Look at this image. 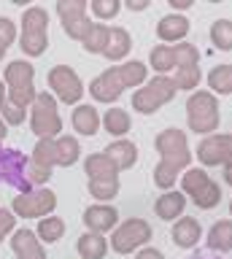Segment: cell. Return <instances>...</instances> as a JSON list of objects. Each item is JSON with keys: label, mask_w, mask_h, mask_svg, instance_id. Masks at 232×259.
<instances>
[{"label": "cell", "mask_w": 232, "mask_h": 259, "mask_svg": "<svg viewBox=\"0 0 232 259\" xmlns=\"http://www.w3.org/2000/svg\"><path fill=\"white\" fill-rule=\"evenodd\" d=\"M154 146L159 154V165L154 167V184L162 192H167L175 186L178 173L187 170L192 162L189 141H187V133H181L178 127H167L154 138Z\"/></svg>", "instance_id": "1"}, {"label": "cell", "mask_w": 232, "mask_h": 259, "mask_svg": "<svg viewBox=\"0 0 232 259\" xmlns=\"http://www.w3.org/2000/svg\"><path fill=\"white\" fill-rule=\"evenodd\" d=\"M146 81H149V68L141 60L122 62V65H114V68L103 70L89 84V95L98 103H116L124 95V89L143 87Z\"/></svg>", "instance_id": "2"}, {"label": "cell", "mask_w": 232, "mask_h": 259, "mask_svg": "<svg viewBox=\"0 0 232 259\" xmlns=\"http://www.w3.org/2000/svg\"><path fill=\"white\" fill-rule=\"evenodd\" d=\"M3 84H6V100L17 108L27 111L35 100V68L27 60H14L9 62V68L3 73Z\"/></svg>", "instance_id": "3"}, {"label": "cell", "mask_w": 232, "mask_h": 259, "mask_svg": "<svg viewBox=\"0 0 232 259\" xmlns=\"http://www.w3.org/2000/svg\"><path fill=\"white\" fill-rule=\"evenodd\" d=\"M19 49L27 57H41L49 49V11L41 6H30L22 14V32Z\"/></svg>", "instance_id": "4"}, {"label": "cell", "mask_w": 232, "mask_h": 259, "mask_svg": "<svg viewBox=\"0 0 232 259\" xmlns=\"http://www.w3.org/2000/svg\"><path fill=\"white\" fill-rule=\"evenodd\" d=\"M187 121L192 133L200 135H213L219 130L221 113H219V100L208 89H195L187 100Z\"/></svg>", "instance_id": "5"}, {"label": "cell", "mask_w": 232, "mask_h": 259, "mask_svg": "<svg viewBox=\"0 0 232 259\" xmlns=\"http://www.w3.org/2000/svg\"><path fill=\"white\" fill-rule=\"evenodd\" d=\"M181 192L187 194L197 208H203V210L216 208V205H219V200H221V186L216 184L203 167H187V170H183Z\"/></svg>", "instance_id": "6"}, {"label": "cell", "mask_w": 232, "mask_h": 259, "mask_svg": "<svg viewBox=\"0 0 232 259\" xmlns=\"http://www.w3.org/2000/svg\"><path fill=\"white\" fill-rule=\"evenodd\" d=\"M175 81L170 76H154L151 81H146L141 89H135L132 95V108L138 113H157L162 105H167L170 100H175Z\"/></svg>", "instance_id": "7"}, {"label": "cell", "mask_w": 232, "mask_h": 259, "mask_svg": "<svg viewBox=\"0 0 232 259\" xmlns=\"http://www.w3.org/2000/svg\"><path fill=\"white\" fill-rule=\"evenodd\" d=\"M27 113H30V130L38 138H57L62 133V116L52 92H38Z\"/></svg>", "instance_id": "8"}, {"label": "cell", "mask_w": 232, "mask_h": 259, "mask_svg": "<svg viewBox=\"0 0 232 259\" xmlns=\"http://www.w3.org/2000/svg\"><path fill=\"white\" fill-rule=\"evenodd\" d=\"M151 235H154V230H151V224L146 219L132 216V219H127V222L114 227V232H111V248L116 254H132V251L146 246L151 240Z\"/></svg>", "instance_id": "9"}, {"label": "cell", "mask_w": 232, "mask_h": 259, "mask_svg": "<svg viewBox=\"0 0 232 259\" xmlns=\"http://www.w3.org/2000/svg\"><path fill=\"white\" fill-rule=\"evenodd\" d=\"M54 208H57V194L46 189V186L19 192V197L11 200V213L19 219H43V216H52Z\"/></svg>", "instance_id": "10"}, {"label": "cell", "mask_w": 232, "mask_h": 259, "mask_svg": "<svg viewBox=\"0 0 232 259\" xmlns=\"http://www.w3.org/2000/svg\"><path fill=\"white\" fill-rule=\"evenodd\" d=\"M49 89H52L54 100L65 103V105H78L86 92L84 81L78 78V73L70 65H54L49 70Z\"/></svg>", "instance_id": "11"}, {"label": "cell", "mask_w": 232, "mask_h": 259, "mask_svg": "<svg viewBox=\"0 0 232 259\" xmlns=\"http://www.w3.org/2000/svg\"><path fill=\"white\" fill-rule=\"evenodd\" d=\"M86 0H60L57 3V16L62 22V30H65L68 38L73 40H84V35L89 32L92 22L86 16Z\"/></svg>", "instance_id": "12"}, {"label": "cell", "mask_w": 232, "mask_h": 259, "mask_svg": "<svg viewBox=\"0 0 232 259\" xmlns=\"http://www.w3.org/2000/svg\"><path fill=\"white\" fill-rule=\"evenodd\" d=\"M0 184H9L19 192L33 189L27 181V157L22 151L0 146Z\"/></svg>", "instance_id": "13"}, {"label": "cell", "mask_w": 232, "mask_h": 259, "mask_svg": "<svg viewBox=\"0 0 232 259\" xmlns=\"http://www.w3.org/2000/svg\"><path fill=\"white\" fill-rule=\"evenodd\" d=\"M197 159L203 162L205 167H224L232 159V138L229 135H205L203 143L197 146Z\"/></svg>", "instance_id": "14"}, {"label": "cell", "mask_w": 232, "mask_h": 259, "mask_svg": "<svg viewBox=\"0 0 232 259\" xmlns=\"http://www.w3.org/2000/svg\"><path fill=\"white\" fill-rule=\"evenodd\" d=\"M84 224H86V232H98V235L114 232V227L119 224V210L108 205V202L89 205L84 210Z\"/></svg>", "instance_id": "15"}, {"label": "cell", "mask_w": 232, "mask_h": 259, "mask_svg": "<svg viewBox=\"0 0 232 259\" xmlns=\"http://www.w3.org/2000/svg\"><path fill=\"white\" fill-rule=\"evenodd\" d=\"M11 248L17 254V259H46L43 243L38 240L35 230H27V227L11 232Z\"/></svg>", "instance_id": "16"}, {"label": "cell", "mask_w": 232, "mask_h": 259, "mask_svg": "<svg viewBox=\"0 0 232 259\" xmlns=\"http://www.w3.org/2000/svg\"><path fill=\"white\" fill-rule=\"evenodd\" d=\"M187 35H189V19L183 14H167L157 24V38L162 40L165 46L167 44H181Z\"/></svg>", "instance_id": "17"}, {"label": "cell", "mask_w": 232, "mask_h": 259, "mask_svg": "<svg viewBox=\"0 0 232 259\" xmlns=\"http://www.w3.org/2000/svg\"><path fill=\"white\" fill-rule=\"evenodd\" d=\"M170 238L178 248H195L197 240L203 238V227H200L195 216H181V219H175Z\"/></svg>", "instance_id": "18"}, {"label": "cell", "mask_w": 232, "mask_h": 259, "mask_svg": "<svg viewBox=\"0 0 232 259\" xmlns=\"http://www.w3.org/2000/svg\"><path fill=\"white\" fill-rule=\"evenodd\" d=\"M103 154L114 162L119 173H122V170H130L135 162H138V146L132 141H127V138H119V141L108 143L106 149H103Z\"/></svg>", "instance_id": "19"}, {"label": "cell", "mask_w": 232, "mask_h": 259, "mask_svg": "<svg viewBox=\"0 0 232 259\" xmlns=\"http://www.w3.org/2000/svg\"><path fill=\"white\" fill-rule=\"evenodd\" d=\"M183 208H187V194L175 192V189L162 192L154 202V213H157V219H162V222H175V219L183 213Z\"/></svg>", "instance_id": "20"}, {"label": "cell", "mask_w": 232, "mask_h": 259, "mask_svg": "<svg viewBox=\"0 0 232 259\" xmlns=\"http://www.w3.org/2000/svg\"><path fill=\"white\" fill-rule=\"evenodd\" d=\"M70 124H73V130L78 135L92 138V135H98V130H100V113L89 103H78L73 108V116H70Z\"/></svg>", "instance_id": "21"}, {"label": "cell", "mask_w": 232, "mask_h": 259, "mask_svg": "<svg viewBox=\"0 0 232 259\" xmlns=\"http://www.w3.org/2000/svg\"><path fill=\"white\" fill-rule=\"evenodd\" d=\"M130 49H132V35L127 32L124 27H111L108 32V44L106 49H103V57L111 62H122L127 54H130Z\"/></svg>", "instance_id": "22"}, {"label": "cell", "mask_w": 232, "mask_h": 259, "mask_svg": "<svg viewBox=\"0 0 232 259\" xmlns=\"http://www.w3.org/2000/svg\"><path fill=\"white\" fill-rule=\"evenodd\" d=\"M76 251L81 259H103L108 254V238L98 232H84L76 240Z\"/></svg>", "instance_id": "23"}, {"label": "cell", "mask_w": 232, "mask_h": 259, "mask_svg": "<svg viewBox=\"0 0 232 259\" xmlns=\"http://www.w3.org/2000/svg\"><path fill=\"white\" fill-rule=\"evenodd\" d=\"M54 154H57V167H73L81 157V146L73 135H57L54 138Z\"/></svg>", "instance_id": "24"}, {"label": "cell", "mask_w": 232, "mask_h": 259, "mask_svg": "<svg viewBox=\"0 0 232 259\" xmlns=\"http://www.w3.org/2000/svg\"><path fill=\"white\" fill-rule=\"evenodd\" d=\"M100 127H106L108 135L124 138L127 133H130V127H132V119H130V113H127L124 108H108L106 113H103V119H100Z\"/></svg>", "instance_id": "25"}, {"label": "cell", "mask_w": 232, "mask_h": 259, "mask_svg": "<svg viewBox=\"0 0 232 259\" xmlns=\"http://www.w3.org/2000/svg\"><path fill=\"white\" fill-rule=\"evenodd\" d=\"M84 173L89 176V181H92V178H119L116 165H114V162H111L103 151L89 154V157H86V162H84Z\"/></svg>", "instance_id": "26"}, {"label": "cell", "mask_w": 232, "mask_h": 259, "mask_svg": "<svg viewBox=\"0 0 232 259\" xmlns=\"http://www.w3.org/2000/svg\"><path fill=\"white\" fill-rule=\"evenodd\" d=\"M208 248L219 251V254L232 251V222H229V219L216 222L211 230H208Z\"/></svg>", "instance_id": "27"}, {"label": "cell", "mask_w": 232, "mask_h": 259, "mask_svg": "<svg viewBox=\"0 0 232 259\" xmlns=\"http://www.w3.org/2000/svg\"><path fill=\"white\" fill-rule=\"evenodd\" d=\"M208 92L211 95H232V62L216 65L208 73Z\"/></svg>", "instance_id": "28"}, {"label": "cell", "mask_w": 232, "mask_h": 259, "mask_svg": "<svg viewBox=\"0 0 232 259\" xmlns=\"http://www.w3.org/2000/svg\"><path fill=\"white\" fill-rule=\"evenodd\" d=\"M35 235H38V240H41V243H57V240H62V235H65V219H60V216L38 219Z\"/></svg>", "instance_id": "29"}, {"label": "cell", "mask_w": 232, "mask_h": 259, "mask_svg": "<svg viewBox=\"0 0 232 259\" xmlns=\"http://www.w3.org/2000/svg\"><path fill=\"white\" fill-rule=\"evenodd\" d=\"M108 32H111L108 24L92 22V27H89V32L84 35L81 46H84L89 54H103V49H106V44H108Z\"/></svg>", "instance_id": "30"}, {"label": "cell", "mask_w": 232, "mask_h": 259, "mask_svg": "<svg viewBox=\"0 0 232 259\" xmlns=\"http://www.w3.org/2000/svg\"><path fill=\"white\" fill-rule=\"evenodd\" d=\"M149 62H151V68H154L159 76H165L167 70H173V68H175L173 46H165V44L154 46V49H151V54H149Z\"/></svg>", "instance_id": "31"}, {"label": "cell", "mask_w": 232, "mask_h": 259, "mask_svg": "<svg viewBox=\"0 0 232 259\" xmlns=\"http://www.w3.org/2000/svg\"><path fill=\"white\" fill-rule=\"evenodd\" d=\"M119 178H92L89 181V194L100 202H108L119 194Z\"/></svg>", "instance_id": "32"}, {"label": "cell", "mask_w": 232, "mask_h": 259, "mask_svg": "<svg viewBox=\"0 0 232 259\" xmlns=\"http://www.w3.org/2000/svg\"><path fill=\"white\" fill-rule=\"evenodd\" d=\"M211 40L219 52H232V19H216L211 24Z\"/></svg>", "instance_id": "33"}, {"label": "cell", "mask_w": 232, "mask_h": 259, "mask_svg": "<svg viewBox=\"0 0 232 259\" xmlns=\"http://www.w3.org/2000/svg\"><path fill=\"white\" fill-rule=\"evenodd\" d=\"M89 8H92V14L98 16L100 22H106V19L119 16V11H122V0H92Z\"/></svg>", "instance_id": "34"}, {"label": "cell", "mask_w": 232, "mask_h": 259, "mask_svg": "<svg viewBox=\"0 0 232 259\" xmlns=\"http://www.w3.org/2000/svg\"><path fill=\"white\" fill-rule=\"evenodd\" d=\"M0 119L6 121V124H11V127H17V124H22L25 121V116H27V111H22V108H17V105H11L9 100H3V105H0Z\"/></svg>", "instance_id": "35"}, {"label": "cell", "mask_w": 232, "mask_h": 259, "mask_svg": "<svg viewBox=\"0 0 232 259\" xmlns=\"http://www.w3.org/2000/svg\"><path fill=\"white\" fill-rule=\"evenodd\" d=\"M17 227V216L11 213V208H0V243H3Z\"/></svg>", "instance_id": "36"}, {"label": "cell", "mask_w": 232, "mask_h": 259, "mask_svg": "<svg viewBox=\"0 0 232 259\" xmlns=\"http://www.w3.org/2000/svg\"><path fill=\"white\" fill-rule=\"evenodd\" d=\"M0 40H3L6 46H11L14 40H17V24H14L9 16H0Z\"/></svg>", "instance_id": "37"}, {"label": "cell", "mask_w": 232, "mask_h": 259, "mask_svg": "<svg viewBox=\"0 0 232 259\" xmlns=\"http://www.w3.org/2000/svg\"><path fill=\"white\" fill-rule=\"evenodd\" d=\"M135 259H165V254L159 248H154V246H143V248H138Z\"/></svg>", "instance_id": "38"}, {"label": "cell", "mask_w": 232, "mask_h": 259, "mask_svg": "<svg viewBox=\"0 0 232 259\" xmlns=\"http://www.w3.org/2000/svg\"><path fill=\"white\" fill-rule=\"evenodd\" d=\"M192 3H195V0H167V6L173 8V14L187 11V8H192Z\"/></svg>", "instance_id": "39"}, {"label": "cell", "mask_w": 232, "mask_h": 259, "mask_svg": "<svg viewBox=\"0 0 232 259\" xmlns=\"http://www.w3.org/2000/svg\"><path fill=\"white\" fill-rule=\"evenodd\" d=\"M122 3L130 8V11H146L149 8V0H122Z\"/></svg>", "instance_id": "40"}, {"label": "cell", "mask_w": 232, "mask_h": 259, "mask_svg": "<svg viewBox=\"0 0 232 259\" xmlns=\"http://www.w3.org/2000/svg\"><path fill=\"white\" fill-rule=\"evenodd\" d=\"M224 181H227V184L232 186V159L227 162V165H224Z\"/></svg>", "instance_id": "41"}, {"label": "cell", "mask_w": 232, "mask_h": 259, "mask_svg": "<svg viewBox=\"0 0 232 259\" xmlns=\"http://www.w3.org/2000/svg\"><path fill=\"white\" fill-rule=\"evenodd\" d=\"M6 135H9V124H6L3 119H0V146H3V141H6Z\"/></svg>", "instance_id": "42"}, {"label": "cell", "mask_w": 232, "mask_h": 259, "mask_svg": "<svg viewBox=\"0 0 232 259\" xmlns=\"http://www.w3.org/2000/svg\"><path fill=\"white\" fill-rule=\"evenodd\" d=\"M6 100V84H3V78H0V105H3Z\"/></svg>", "instance_id": "43"}, {"label": "cell", "mask_w": 232, "mask_h": 259, "mask_svg": "<svg viewBox=\"0 0 232 259\" xmlns=\"http://www.w3.org/2000/svg\"><path fill=\"white\" fill-rule=\"evenodd\" d=\"M6 52H9V46H6L3 40H0V60H3V57H6Z\"/></svg>", "instance_id": "44"}, {"label": "cell", "mask_w": 232, "mask_h": 259, "mask_svg": "<svg viewBox=\"0 0 232 259\" xmlns=\"http://www.w3.org/2000/svg\"><path fill=\"white\" fill-rule=\"evenodd\" d=\"M229 216H232V202H229Z\"/></svg>", "instance_id": "45"}, {"label": "cell", "mask_w": 232, "mask_h": 259, "mask_svg": "<svg viewBox=\"0 0 232 259\" xmlns=\"http://www.w3.org/2000/svg\"><path fill=\"white\" fill-rule=\"evenodd\" d=\"M229 138H232V135H229Z\"/></svg>", "instance_id": "46"}]
</instances>
